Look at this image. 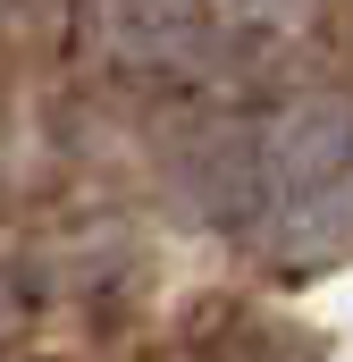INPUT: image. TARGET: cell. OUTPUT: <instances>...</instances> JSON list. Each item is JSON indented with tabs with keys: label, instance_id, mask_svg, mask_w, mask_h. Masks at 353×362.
Listing matches in <instances>:
<instances>
[{
	"label": "cell",
	"instance_id": "obj_1",
	"mask_svg": "<svg viewBox=\"0 0 353 362\" xmlns=\"http://www.w3.org/2000/svg\"><path fill=\"white\" fill-rule=\"evenodd\" d=\"M202 362H303V346H294L286 329H269V320H227V329L202 346Z\"/></svg>",
	"mask_w": 353,
	"mask_h": 362
},
{
	"label": "cell",
	"instance_id": "obj_2",
	"mask_svg": "<svg viewBox=\"0 0 353 362\" xmlns=\"http://www.w3.org/2000/svg\"><path fill=\"white\" fill-rule=\"evenodd\" d=\"M236 8H253V17H286L294 0H236Z\"/></svg>",
	"mask_w": 353,
	"mask_h": 362
}]
</instances>
